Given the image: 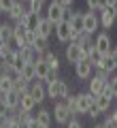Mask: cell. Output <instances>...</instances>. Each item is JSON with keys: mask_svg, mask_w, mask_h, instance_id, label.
<instances>
[{"mask_svg": "<svg viewBox=\"0 0 117 128\" xmlns=\"http://www.w3.org/2000/svg\"><path fill=\"white\" fill-rule=\"evenodd\" d=\"M23 2L28 6V13H38L41 15L43 6H45V0H23Z\"/></svg>", "mask_w": 117, "mask_h": 128, "instance_id": "f1b7e54d", "label": "cell"}, {"mask_svg": "<svg viewBox=\"0 0 117 128\" xmlns=\"http://www.w3.org/2000/svg\"><path fill=\"white\" fill-rule=\"evenodd\" d=\"M0 128H11L9 126V120H0Z\"/></svg>", "mask_w": 117, "mask_h": 128, "instance_id": "bcb514c9", "label": "cell"}, {"mask_svg": "<svg viewBox=\"0 0 117 128\" xmlns=\"http://www.w3.org/2000/svg\"><path fill=\"white\" fill-rule=\"evenodd\" d=\"M6 64H9V68H11V77H17V75L23 70V66H26V60H23V56L19 54V49H17L13 54V58H11Z\"/></svg>", "mask_w": 117, "mask_h": 128, "instance_id": "5bb4252c", "label": "cell"}, {"mask_svg": "<svg viewBox=\"0 0 117 128\" xmlns=\"http://www.w3.org/2000/svg\"><path fill=\"white\" fill-rule=\"evenodd\" d=\"M66 128H83V124H81V122H79V120H75V118H72V120H70V122H68V124H66Z\"/></svg>", "mask_w": 117, "mask_h": 128, "instance_id": "ab89813d", "label": "cell"}, {"mask_svg": "<svg viewBox=\"0 0 117 128\" xmlns=\"http://www.w3.org/2000/svg\"><path fill=\"white\" fill-rule=\"evenodd\" d=\"M94 47L100 51V54L109 56V54L113 51V41H111V34H109V32H100L98 36L94 38Z\"/></svg>", "mask_w": 117, "mask_h": 128, "instance_id": "ba28073f", "label": "cell"}, {"mask_svg": "<svg viewBox=\"0 0 117 128\" xmlns=\"http://www.w3.org/2000/svg\"><path fill=\"white\" fill-rule=\"evenodd\" d=\"M75 68V75L77 79H81V81H87V79L92 77V70H94V64L90 62V58H81L79 62L72 66Z\"/></svg>", "mask_w": 117, "mask_h": 128, "instance_id": "277c9868", "label": "cell"}, {"mask_svg": "<svg viewBox=\"0 0 117 128\" xmlns=\"http://www.w3.org/2000/svg\"><path fill=\"white\" fill-rule=\"evenodd\" d=\"M0 2H2V9H4V13H6V11H9L15 2H17V0H0Z\"/></svg>", "mask_w": 117, "mask_h": 128, "instance_id": "60d3db41", "label": "cell"}, {"mask_svg": "<svg viewBox=\"0 0 117 128\" xmlns=\"http://www.w3.org/2000/svg\"><path fill=\"white\" fill-rule=\"evenodd\" d=\"M26 128H45V126H41V124H38V120L34 118L32 122H28V124H26Z\"/></svg>", "mask_w": 117, "mask_h": 128, "instance_id": "7bdbcfd3", "label": "cell"}, {"mask_svg": "<svg viewBox=\"0 0 117 128\" xmlns=\"http://www.w3.org/2000/svg\"><path fill=\"white\" fill-rule=\"evenodd\" d=\"M30 94L34 96V100L41 105L45 98H49V96H47V83H45V81H38V79H36V81L30 86Z\"/></svg>", "mask_w": 117, "mask_h": 128, "instance_id": "4fadbf2b", "label": "cell"}, {"mask_svg": "<svg viewBox=\"0 0 117 128\" xmlns=\"http://www.w3.org/2000/svg\"><path fill=\"white\" fill-rule=\"evenodd\" d=\"M4 100H6V105L11 107V111H15V109H19V102H21V94H19V92H15V90H11L9 94H4Z\"/></svg>", "mask_w": 117, "mask_h": 128, "instance_id": "603a6c76", "label": "cell"}, {"mask_svg": "<svg viewBox=\"0 0 117 128\" xmlns=\"http://www.w3.org/2000/svg\"><path fill=\"white\" fill-rule=\"evenodd\" d=\"M0 15H4V9H2V2H0Z\"/></svg>", "mask_w": 117, "mask_h": 128, "instance_id": "681fc988", "label": "cell"}, {"mask_svg": "<svg viewBox=\"0 0 117 128\" xmlns=\"http://www.w3.org/2000/svg\"><path fill=\"white\" fill-rule=\"evenodd\" d=\"M109 6H117V0H109Z\"/></svg>", "mask_w": 117, "mask_h": 128, "instance_id": "7dc6e473", "label": "cell"}, {"mask_svg": "<svg viewBox=\"0 0 117 128\" xmlns=\"http://www.w3.org/2000/svg\"><path fill=\"white\" fill-rule=\"evenodd\" d=\"M94 128H104V124H96V126Z\"/></svg>", "mask_w": 117, "mask_h": 128, "instance_id": "f907efd6", "label": "cell"}, {"mask_svg": "<svg viewBox=\"0 0 117 128\" xmlns=\"http://www.w3.org/2000/svg\"><path fill=\"white\" fill-rule=\"evenodd\" d=\"M55 36H58L60 43H70L72 41V26L70 22H60L58 26H55Z\"/></svg>", "mask_w": 117, "mask_h": 128, "instance_id": "8fae6325", "label": "cell"}, {"mask_svg": "<svg viewBox=\"0 0 117 128\" xmlns=\"http://www.w3.org/2000/svg\"><path fill=\"white\" fill-rule=\"evenodd\" d=\"M19 54L23 56L26 62H36V58H38V54L34 51V47H32V45H23L21 49H19Z\"/></svg>", "mask_w": 117, "mask_h": 128, "instance_id": "4316f807", "label": "cell"}, {"mask_svg": "<svg viewBox=\"0 0 117 128\" xmlns=\"http://www.w3.org/2000/svg\"><path fill=\"white\" fill-rule=\"evenodd\" d=\"M96 68H104V70H107V73H115V70H117V64L115 62H113V58H111V54H109V56H104V58H102V62H100L98 64V66H96Z\"/></svg>", "mask_w": 117, "mask_h": 128, "instance_id": "484cf974", "label": "cell"}, {"mask_svg": "<svg viewBox=\"0 0 117 128\" xmlns=\"http://www.w3.org/2000/svg\"><path fill=\"white\" fill-rule=\"evenodd\" d=\"M23 79H28V81H36V64L34 62H26V66H23V70L21 73Z\"/></svg>", "mask_w": 117, "mask_h": 128, "instance_id": "cb8c5ba5", "label": "cell"}, {"mask_svg": "<svg viewBox=\"0 0 117 128\" xmlns=\"http://www.w3.org/2000/svg\"><path fill=\"white\" fill-rule=\"evenodd\" d=\"M83 11H75V13H72V17L68 19V22H70V26H72V34H75V32H85L83 30Z\"/></svg>", "mask_w": 117, "mask_h": 128, "instance_id": "d6986e66", "label": "cell"}, {"mask_svg": "<svg viewBox=\"0 0 117 128\" xmlns=\"http://www.w3.org/2000/svg\"><path fill=\"white\" fill-rule=\"evenodd\" d=\"M36 32H38V36L49 38L51 34H55V26H53L47 17H43V22H41V26H38V30H36Z\"/></svg>", "mask_w": 117, "mask_h": 128, "instance_id": "ffe728a7", "label": "cell"}, {"mask_svg": "<svg viewBox=\"0 0 117 128\" xmlns=\"http://www.w3.org/2000/svg\"><path fill=\"white\" fill-rule=\"evenodd\" d=\"M11 90H13V77H6V79H2V81H0V94L4 96V94H9Z\"/></svg>", "mask_w": 117, "mask_h": 128, "instance_id": "d6a6232c", "label": "cell"}, {"mask_svg": "<svg viewBox=\"0 0 117 128\" xmlns=\"http://www.w3.org/2000/svg\"><path fill=\"white\" fill-rule=\"evenodd\" d=\"M85 4L90 11H102L104 6H109V0H85Z\"/></svg>", "mask_w": 117, "mask_h": 128, "instance_id": "f546056e", "label": "cell"}, {"mask_svg": "<svg viewBox=\"0 0 117 128\" xmlns=\"http://www.w3.org/2000/svg\"><path fill=\"white\" fill-rule=\"evenodd\" d=\"M58 73H60V70H53V68H51V73H49V77H47V81H45V83H51V81H55V79H60V77H58Z\"/></svg>", "mask_w": 117, "mask_h": 128, "instance_id": "b9f144b4", "label": "cell"}, {"mask_svg": "<svg viewBox=\"0 0 117 128\" xmlns=\"http://www.w3.org/2000/svg\"><path fill=\"white\" fill-rule=\"evenodd\" d=\"M32 47H34L36 54H43V51L49 49V38H45V36H36L34 43H32Z\"/></svg>", "mask_w": 117, "mask_h": 128, "instance_id": "83f0119b", "label": "cell"}, {"mask_svg": "<svg viewBox=\"0 0 117 128\" xmlns=\"http://www.w3.org/2000/svg\"><path fill=\"white\" fill-rule=\"evenodd\" d=\"M111 58H113V62L117 64V47H113V51H111Z\"/></svg>", "mask_w": 117, "mask_h": 128, "instance_id": "f6af8a7d", "label": "cell"}, {"mask_svg": "<svg viewBox=\"0 0 117 128\" xmlns=\"http://www.w3.org/2000/svg\"><path fill=\"white\" fill-rule=\"evenodd\" d=\"M4 41V38H2V24H0V43Z\"/></svg>", "mask_w": 117, "mask_h": 128, "instance_id": "c3c4849f", "label": "cell"}, {"mask_svg": "<svg viewBox=\"0 0 117 128\" xmlns=\"http://www.w3.org/2000/svg\"><path fill=\"white\" fill-rule=\"evenodd\" d=\"M102 124H104V128H117V109H115V111H111Z\"/></svg>", "mask_w": 117, "mask_h": 128, "instance_id": "e575fe53", "label": "cell"}, {"mask_svg": "<svg viewBox=\"0 0 117 128\" xmlns=\"http://www.w3.org/2000/svg\"><path fill=\"white\" fill-rule=\"evenodd\" d=\"M15 32V24H2V38L4 41H11Z\"/></svg>", "mask_w": 117, "mask_h": 128, "instance_id": "836d02e7", "label": "cell"}, {"mask_svg": "<svg viewBox=\"0 0 117 128\" xmlns=\"http://www.w3.org/2000/svg\"><path fill=\"white\" fill-rule=\"evenodd\" d=\"M72 118H75V115L70 113V109H68L66 100H55V105H53V120H55V122L66 126Z\"/></svg>", "mask_w": 117, "mask_h": 128, "instance_id": "3957f363", "label": "cell"}, {"mask_svg": "<svg viewBox=\"0 0 117 128\" xmlns=\"http://www.w3.org/2000/svg\"><path fill=\"white\" fill-rule=\"evenodd\" d=\"M34 64H36V79H38V81H47V77H49V73H51L49 64L43 62V60H36Z\"/></svg>", "mask_w": 117, "mask_h": 128, "instance_id": "44dd1931", "label": "cell"}, {"mask_svg": "<svg viewBox=\"0 0 117 128\" xmlns=\"http://www.w3.org/2000/svg\"><path fill=\"white\" fill-rule=\"evenodd\" d=\"M100 113H102V111L98 109V105H96V100H94V105H92V107H90V111H87V118L96 120V118H100Z\"/></svg>", "mask_w": 117, "mask_h": 128, "instance_id": "f35d334b", "label": "cell"}, {"mask_svg": "<svg viewBox=\"0 0 117 128\" xmlns=\"http://www.w3.org/2000/svg\"><path fill=\"white\" fill-rule=\"evenodd\" d=\"M98 28H100V15L94 13V11H87V13L83 15V30L94 36L96 32H98Z\"/></svg>", "mask_w": 117, "mask_h": 128, "instance_id": "8992f818", "label": "cell"}, {"mask_svg": "<svg viewBox=\"0 0 117 128\" xmlns=\"http://www.w3.org/2000/svg\"><path fill=\"white\" fill-rule=\"evenodd\" d=\"M64 100H66V105H68V109H70L72 115H79V109H77V94H68Z\"/></svg>", "mask_w": 117, "mask_h": 128, "instance_id": "4dcf8cb0", "label": "cell"}, {"mask_svg": "<svg viewBox=\"0 0 117 128\" xmlns=\"http://www.w3.org/2000/svg\"><path fill=\"white\" fill-rule=\"evenodd\" d=\"M87 83H90V86H87V92L94 94V96H100L104 90H107V83H109V81H104V79L98 77V75H92Z\"/></svg>", "mask_w": 117, "mask_h": 128, "instance_id": "7c38bea8", "label": "cell"}, {"mask_svg": "<svg viewBox=\"0 0 117 128\" xmlns=\"http://www.w3.org/2000/svg\"><path fill=\"white\" fill-rule=\"evenodd\" d=\"M26 11H28V6H26V2H23V0H17V2H15V4L11 6L9 11H6L4 15H6V17H9L11 22H13V24H17L19 19H21V15L26 13Z\"/></svg>", "mask_w": 117, "mask_h": 128, "instance_id": "9a60e30c", "label": "cell"}, {"mask_svg": "<svg viewBox=\"0 0 117 128\" xmlns=\"http://www.w3.org/2000/svg\"><path fill=\"white\" fill-rule=\"evenodd\" d=\"M36 105H38V102L34 100V96H32L30 92L21 96V102H19V107H21L23 111H34V107H36Z\"/></svg>", "mask_w": 117, "mask_h": 128, "instance_id": "d4e9b609", "label": "cell"}, {"mask_svg": "<svg viewBox=\"0 0 117 128\" xmlns=\"http://www.w3.org/2000/svg\"><path fill=\"white\" fill-rule=\"evenodd\" d=\"M98 15H100V26H102L104 30H109V28L115 24V19H117V6H104Z\"/></svg>", "mask_w": 117, "mask_h": 128, "instance_id": "9c48e42d", "label": "cell"}, {"mask_svg": "<svg viewBox=\"0 0 117 128\" xmlns=\"http://www.w3.org/2000/svg\"><path fill=\"white\" fill-rule=\"evenodd\" d=\"M107 88L111 90V94L117 98V75H115V73H113L111 77H109V83H107Z\"/></svg>", "mask_w": 117, "mask_h": 128, "instance_id": "8d00e7d4", "label": "cell"}, {"mask_svg": "<svg viewBox=\"0 0 117 128\" xmlns=\"http://www.w3.org/2000/svg\"><path fill=\"white\" fill-rule=\"evenodd\" d=\"M41 22H43V17H41L38 13H28V11H26L17 24H21V26H26L28 30L36 32V30H38V26H41Z\"/></svg>", "mask_w": 117, "mask_h": 128, "instance_id": "30bf717a", "label": "cell"}, {"mask_svg": "<svg viewBox=\"0 0 117 128\" xmlns=\"http://www.w3.org/2000/svg\"><path fill=\"white\" fill-rule=\"evenodd\" d=\"M15 45L13 43H9V41H2L0 43V60H2V62H9L11 58H13V54H15Z\"/></svg>", "mask_w": 117, "mask_h": 128, "instance_id": "ac0fdd59", "label": "cell"}, {"mask_svg": "<svg viewBox=\"0 0 117 128\" xmlns=\"http://www.w3.org/2000/svg\"><path fill=\"white\" fill-rule=\"evenodd\" d=\"M53 2H58V4H62V6H66V9H70V4L75 2V0H53Z\"/></svg>", "mask_w": 117, "mask_h": 128, "instance_id": "ee69618b", "label": "cell"}, {"mask_svg": "<svg viewBox=\"0 0 117 128\" xmlns=\"http://www.w3.org/2000/svg\"><path fill=\"white\" fill-rule=\"evenodd\" d=\"M72 13H75V11H70V9H66V6H62V4H58V2H53V0H51V4L47 6V15H45V17L49 19L53 26H58L60 22L70 19Z\"/></svg>", "mask_w": 117, "mask_h": 128, "instance_id": "6da1fadb", "label": "cell"}, {"mask_svg": "<svg viewBox=\"0 0 117 128\" xmlns=\"http://www.w3.org/2000/svg\"><path fill=\"white\" fill-rule=\"evenodd\" d=\"M94 100H96L94 94H90V92H79V94H77V109H79V115H87V111L94 105Z\"/></svg>", "mask_w": 117, "mask_h": 128, "instance_id": "52a82bcc", "label": "cell"}, {"mask_svg": "<svg viewBox=\"0 0 117 128\" xmlns=\"http://www.w3.org/2000/svg\"><path fill=\"white\" fill-rule=\"evenodd\" d=\"M68 94H70V86H68L66 79H55V81L47 83V96L53 98V100H58V98L64 100Z\"/></svg>", "mask_w": 117, "mask_h": 128, "instance_id": "7a4b0ae2", "label": "cell"}, {"mask_svg": "<svg viewBox=\"0 0 117 128\" xmlns=\"http://www.w3.org/2000/svg\"><path fill=\"white\" fill-rule=\"evenodd\" d=\"M113 98H115V96L111 94V90H109V88H107V90H104L100 96H96V105H98V109L102 111V113H107V111L111 109V102H113Z\"/></svg>", "mask_w": 117, "mask_h": 128, "instance_id": "2e32d148", "label": "cell"}, {"mask_svg": "<svg viewBox=\"0 0 117 128\" xmlns=\"http://www.w3.org/2000/svg\"><path fill=\"white\" fill-rule=\"evenodd\" d=\"M6 77H11V68H9V64H6V62L0 60V81L6 79Z\"/></svg>", "mask_w": 117, "mask_h": 128, "instance_id": "74e56055", "label": "cell"}, {"mask_svg": "<svg viewBox=\"0 0 117 128\" xmlns=\"http://www.w3.org/2000/svg\"><path fill=\"white\" fill-rule=\"evenodd\" d=\"M9 113H11V107L6 105V100H4V96L0 94V120H4V118H9Z\"/></svg>", "mask_w": 117, "mask_h": 128, "instance_id": "d590c367", "label": "cell"}, {"mask_svg": "<svg viewBox=\"0 0 117 128\" xmlns=\"http://www.w3.org/2000/svg\"><path fill=\"white\" fill-rule=\"evenodd\" d=\"M64 56H66V62L72 64V66H75V64L79 62L81 58H85V54H83L81 45H79V43H75V41L66 43V51H64Z\"/></svg>", "mask_w": 117, "mask_h": 128, "instance_id": "5b68a950", "label": "cell"}, {"mask_svg": "<svg viewBox=\"0 0 117 128\" xmlns=\"http://www.w3.org/2000/svg\"><path fill=\"white\" fill-rule=\"evenodd\" d=\"M36 120H38V124L45 128H51V122H53V111L49 109H41L38 113H36Z\"/></svg>", "mask_w": 117, "mask_h": 128, "instance_id": "7402d4cb", "label": "cell"}, {"mask_svg": "<svg viewBox=\"0 0 117 128\" xmlns=\"http://www.w3.org/2000/svg\"><path fill=\"white\" fill-rule=\"evenodd\" d=\"M30 86H32V83L28 81V79H23L21 75H17V77H13V90H15V92H19L21 96L30 92Z\"/></svg>", "mask_w": 117, "mask_h": 128, "instance_id": "e0dca14e", "label": "cell"}, {"mask_svg": "<svg viewBox=\"0 0 117 128\" xmlns=\"http://www.w3.org/2000/svg\"><path fill=\"white\" fill-rule=\"evenodd\" d=\"M87 58H90V62L94 64V68H96V66H98L100 62H102V58H104V54H100V51H98V49H96V47H94V49L90 51V56H87Z\"/></svg>", "mask_w": 117, "mask_h": 128, "instance_id": "1f68e13d", "label": "cell"}]
</instances>
